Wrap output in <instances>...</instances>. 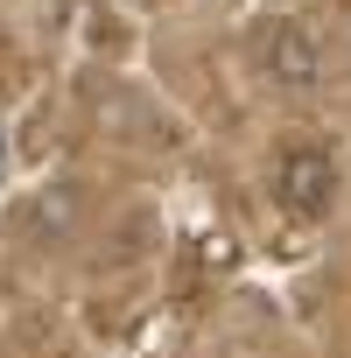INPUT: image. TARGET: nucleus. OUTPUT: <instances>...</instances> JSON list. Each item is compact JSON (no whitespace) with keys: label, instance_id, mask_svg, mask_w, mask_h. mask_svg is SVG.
Returning <instances> with one entry per match:
<instances>
[{"label":"nucleus","instance_id":"obj_3","mask_svg":"<svg viewBox=\"0 0 351 358\" xmlns=\"http://www.w3.org/2000/svg\"><path fill=\"white\" fill-rule=\"evenodd\" d=\"M71 225H78V190H43L36 197V232L43 239H64Z\"/></svg>","mask_w":351,"mask_h":358},{"label":"nucleus","instance_id":"obj_4","mask_svg":"<svg viewBox=\"0 0 351 358\" xmlns=\"http://www.w3.org/2000/svg\"><path fill=\"white\" fill-rule=\"evenodd\" d=\"M0 176H8V127H0Z\"/></svg>","mask_w":351,"mask_h":358},{"label":"nucleus","instance_id":"obj_2","mask_svg":"<svg viewBox=\"0 0 351 358\" xmlns=\"http://www.w3.org/2000/svg\"><path fill=\"white\" fill-rule=\"evenodd\" d=\"M267 64H274L281 78L309 85V78H316V43H309L302 29H281V36H274V50H267Z\"/></svg>","mask_w":351,"mask_h":358},{"label":"nucleus","instance_id":"obj_1","mask_svg":"<svg viewBox=\"0 0 351 358\" xmlns=\"http://www.w3.org/2000/svg\"><path fill=\"white\" fill-rule=\"evenodd\" d=\"M323 197H330V155H295L288 162V204L323 211Z\"/></svg>","mask_w":351,"mask_h":358}]
</instances>
